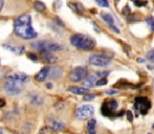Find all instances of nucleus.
Wrapping results in <instances>:
<instances>
[{
  "label": "nucleus",
  "mask_w": 154,
  "mask_h": 134,
  "mask_svg": "<svg viewBox=\"0 0 154 134\" xmlns=\"http://www.w3.org/2000/svg\"><path fill=\"white\" fill-rule=\"evenodd\" d=\"M30 81L28 77L24 73H15L7 78L4 83V90L9 96H18L23 91L24 84Z\"/></svg>",
  "instance_id": "f257e3e1"
},
{
  "label": "nucleus",
  "mask_w": 154,
  "mask_h": 134,
  "mask_svg": "<svg viewBox=\"0 0 154 134\" xmlns=\"http://www.w3.org/2000/svg\"><path fill=\"white\" fill-rule=\"evenodd\" d=\"M70 42L75 47L85 51L92 50L96 47V41L93 39L82 34H76L71 36Z\"/></svg>",
  "instance_id": "f03ea898"
},
{
  "label": "nucleus",
  "mask_w": 154,
  "mask_h": 134,
  "mask_svg": "<svg viewBox=\"0 0 154 134\" xmlns=\"http://www.w3.org/2000/svg\"><path fill=\"white\" fill-rule=\"evenodd\" d=\"M14 30L18 37L25 40H32L38 36L37 32L33 28L32 24H14Z\"/></svg>",
  "instance_id": "7ed1b4c3"
},
{
  "label": "nucleus",
  "mask_w": 154,
  "mask_h": 134,
  "mask_svg": "<svg viewBox=\"0 0 154 134\" xmlns=\"http://www.w3.org/2000/svg\"><path fill=\"white\" fill-rule=\"evenodd\" d=\"M32 46L37 50H40V53H45V51L54 53V51H61L63 49L60 44L51 42V41H38V42L33 43Z\"/></svg>",
  "instance_id": "20e7f679"
},
{
  "label": "nucleus",
  "mask_w": 154,
  "mask_h": 134,
  "mask_svg": "<svg viewBox=\"0 0 154 134\" xmlns=\"http://www.w3.org/2000/svg\"><path fill=\"white\" fill-rule=\"evenodd\" d=\"M93 113H94L93 106H91V105H83V106L79 107L77 109L76 116L80 121H85V119L90 118L93 115Z\"/></svg>",
  "instance_id": "39448f33"
},
{
  "label": "nucleus",
  "mask_w": 154,
  "mask_h": 134,
  "mask_svg": "<svg viewBox=\"0 0 154 134\" xmlns=\"http://www.w3.org/2000/svg\"><path fill=\"white\" fill-rule=\"evenodd\" d=\"M151 104H150L149 100L147 98H144V96H138V98H135V104H134V109L135 111L139 113V114H146V113L149 111Z\"/></svg>",
  "instance_id": "423d86ee"
},
{
  "label": "nucleus",
  "mask_w": 154,
  "mask_h": 134,
  "mask_svg": "<svg viewBox=\"0 0 154 134\" xmlns=\"http://www.w3.org/2000/svg\"><path fill=\"white\" fill-rule=\"evenodd\" d=\"M116 108H118V103H116L115 100L106 101L102 105L101 112H102L103 115H105V116H113V115H115Z\"/></svg>",
  "instance_id": "0eeeda50"
},
{
  "label": "nucleus",
  "mask_w": 154,
  "mask_h": 134,
  "mask_svg": "<svg viewBox=\"0 0 154 134\" xmlns=\"http://www.w3.org/2000/svg\"><path fill=\"white\" fill-rule=\"evenodd\" d=\"M88 62H89L91 65L105 67V66H108L110 64V59L108 57H105V56H102V55H92L89 57Z\"/></svg>",
  "instance_id": "6e6552de"
},
{
  "label": "nucleus",
  "mask_w": 154,
  "mask_h": 134,
  "mask_svg": "<svg viewBox=\"0 0 154 134\" xmlns=\"http://www.w3.org/2000/svg\"><path fill=\"white\" fill-rule=\"evenodd\" d=\"M86 78H87V69L84 67H77L69 73V79L73 82H80Z\"/></svg>",
  "instance_id": "1a4fd4ad"
},
{
  "label": "nucleus",
  "mask_w": 154,
  "mask_h": 134,
  "mask_svg": "<svg viewBox=\"0 0 154 134\" xmlns=\"http://www.w3.org/2000/svg\"><path fill=\"white\" fill-rule=\"evenodd\" d=\"M49 73H50V67H48V66H45V67H43L42 69H41L40 71H39L38 73H37L36 76H35V80H36L37 82H43L46 80L47 77H49Z\"/></svg>",
  "instance_id": "9d476101"
},
{
  "label": "nucleus",
  "mask_w": 154,
  "mask_h": 134,
  "mask_svg": "<svg viewBox=\"0 0 154 134\" xmlns=\"http://www.w3.org/2000/svg\"><path fill=\"white\" fill-rule=\"evenodd\" d=\"M40 58L42 59L43 62L48 64H54L58 61V57L55 55H53L51 53H48V51H45V53H40Z\"/></svg>",
  "instance_id": "9b49d317"
},
{
  "label": "nucleus",
  "mask_w": 154,
  "mask_h": 134,
  "mask_svg": "<svg viewBox=\"0 0 154 134\" xmlns=\"http://www.w3.org/2000/svg\"><path fill=\"white\" fill-rule=\"evenodd\" d=\"M68 91L78 96H85L89 92V89L86 87H78V86H70L68 87Z\"/></svg>",
  "instance_id": "f8f14e48"
},
{
  "label": "nucleus",
  "mask_w": 154,
  "mask_h": 134,
  "mask_svg": "<svg viewBox=\"0 0 154 134\" xmlns=\"http://www.w3.org/2000/svg\"><path fill=\"white\" fill-rule=\"evenodd\" d=\"M32 24V18H30V15H22L19 16L17 19H15L14 21V24Z\"/></svg>",
  "instance_id": "ddd939ff"
},
{
  "label": "nucleus",
  "mask_w": 154,
  "mask_h": 134,
  "mask_svg": "<svg viewBox=\"0 0 154 134\" xmlns=\"http://www.w3.org/2000/svg\"><path fill=\"white\" fill-rule=\"evenodd\" d=\"M94 85H96V76H89L85 79V82H84V86L86 88H92Z\"/></svg>",
  "instance_id": "4468645a"
},
{
  "label": "nucleus",
  "mask_w": 154,
  "mask_h": 134,
  "mask_svg": "<svg viewBox=\"0 0 154 134\" xmlns=\"http://www.w3.org/2000/svg\"><path fill=\"white\" fill-rule=\"evenodd\" d=\"M61 75H62V68H61V67L55 66V67H51L50 68L49 78H51V79H57V78H59Z\"/></svg>",
  "instance_id": "2eb2a0df"
},
{
  "label": "nucleus",
  "mask_w": 154,
  "mask_h": 134,
  "mask_svg": "<svg viewBox=\"0 0 154 134\" xmlns=\"http://www.w3.org/2000/svg\"><path fill=\"white\" fill-rule=\"evenodd\" d=\"M3 47L9 50H11L12 53H22L24 51V47L23 46H12V45H9V44H3Z\"/></svg>",
  "instance_id": "dca6fc26"
},
{
  "label": "nucleus",
  "mask_w": 154,
  "mask_h": 134,
  "mask_svg": "<svg viewBox=\"0 0 154 134\" xmlns=\"http://www.w3.org/2000/svg\"><path fill=\"white\" fill-rule=\"evenodd\" d=\"M49 127L51 129L54 130V131H61L65 128L64 124L60 123V121H51L50 124H49Z\"/></svg>",
  "instance_id": "f3484780"
},
{
  "label": "nucleus",
  "mask_w": 154,
  "mask_h": 134,
  "mask_svg": "<svg viewBox=\"0 0 154 134\" xmlns=\"http://www.w3.org/2000/svg\"><path fill=\"white\" fill-rule=\"evenodd\" d=\"M96 119L91 118L88 121L87 124V132L88 134H96Z\"/></svg>",
  "instance_id": "a211bd4d"
},
{
  "label": "nucleus",
  "mask_w": 154,
  "mask_h": 134,
  "mask_svg": "<svg viewBox=\"0 0 154 134\" xmlns=\"http://www.w3.org/2000/svg\"><path fill=\"white\" fill-rule=\"evenodd\" d=\"M68 7H70L79 15H82L84 13V7L80 3H68Z\"/></svg>",
  "instance_id": "6ab92c4d"
},
{
  "label": "nucleus",
  "mask_w": 154,
  "mask_h": 134,
  "mask_svg": "<svg viewBox=\"0 0 154 134\" xmlns=\"http://www.w3.org/2000/svg\"><path fill=\"white\" fill-rule=\"evenodd\" d=\"M30 103L34 105H41L43 103L42 96H40L39 94H33L30 96Z\"/></svg>",
  "instance_id": "aec40b11"
},
{
  "label": "nucleus",
  "mask_w": 154,
  "mask_h": 134,
  "mask_svg": "<svg viewBox=\"0 0 154 134\" xmlns=\"http://www.w3.org/2000/svg\"><path fill=\"white\" fill-rule=\"evenodd\" d=\"M101 16H102L103 20L107 22V23L109 24V25H112V24H114V19H113V17H112V16L110 15V14L102 13V14H101Z\"/></svg>",
  "instance_id": "412c9836"
},
{
  "label": "nucleus",
  "mask_w": 154,
  "mask_h": 134,
  "mask_svg": "<svg viewBox=\"0 0 154 134\" xmlns=\"http://www.w3.org/2000/svg\"><path fill=\"white\" fill-rule=\"evenodd\" d=\"M34 9L36 10V11L40 12V13H43V12H45V10H46V7H45L44 3L41 2V1H36V2L34 3Z\"/></svg>",
  "instance_id": "4be33fe9"
},
{
  "label": "nucleus",
  "mask_w": 154,
  "mask_h": 134,
  "mask_svg": "<svg viewBox=\"0 0 154 134\" xmlns=\"http://www.w3.org/2000/svg\"><path fill=\"white\" fill-rule=\"evenodd\" d=\"M96 2L98 3L100 7H109V3H108L107 0H96Z\"/></svg>",
  "instance_id": "5701e85b"
},
{
  "label": "nucleus",
  "mask_w": 154,
  "mask_h": 134,
  "mask_svg": "<svg viewBox=\"0 0 154 134\" xmlns=\"http://www.w3.org/2000/svg\"><path fill=\"white\" fill-rule=\"evenodd\" d=\"M147 58L151 63H154V49L147 53Z\"/></svg>",
  "instance_id": "b1692460"
},
{
  "label": "nucleus",
  "mask_w": 154,
  "mask_h": 134,
  "mask_svg": "<svg viewBox=\"0 0 154 134\" xmlns=\"http://www.w3.org/2000/svg\"><path fill=\"white\" fill-rule=\"evenodd\" d=\"M110 73V71H100V73H96V77H100L101 79H103V78H106L108 75Z\"/></svg>",
  "instance_id": "393cba45"
},
{
  "label": "nucleus",
  "mask_w": 154,
  "mask_h": 134,
  "mask_svg": "<svg viewBox=\"0 0 154 134\" xmlns=\"http://www.w3.org/2000/svg\"><path fill=\"white\" fill-rule=\"evenodd\" d=\"M107 84V79L106 78H103V79L96 81V86H104Z\"/></svg>",
  "instance_id": "a878e982"
},
{
  "label": "nucleus",
  "mask_w": 154,
  "mask_h": 134,
  "mask_svg": "<svg viewBox=\"0 0 154 134\" xmlns=\"http://www.w3.org/2000/svg\"><path fill=\"white\" fill-rule=\"evenodd\" d=\"M147 23L150 25L152 30H154V18H148L147 19Z\"/></svg>",
  "instance_id": "bb28decb"
},
{
  "label": "nucleus",
  "mask_w": 154,
  "mask_h": 134,
  "mask_svg": "<svg viewBox=\"0 0 154 134\" xmlns=\"http://www.w3.org/2000/svg\"><path fill=\"white\" fill-rule=\"evenodd\" d=\"M27 58H28V59H30V60H33V61H37V60H38V56L35 55V53H27Z\"/></svg>",
  "instance_id": "cd10ccee"
},
{
  "label": "nucleus",
  "mask_w": 154,
  "mask_h": 134,
  "mask_svg": "<svg viewBox=\"0 0 154 134\" xmlns=\"http://www.w3.org/2000/svg\"><path fill=\"white\" fill-rule=\"evenodd\" d=\"M96 98V96L94 94H85L84 96V101H91V100H93V98Z\"/></svg>",
  "instance_id": "c85d7f7f"
},
{
  "label": "nucleus",
  "mask_w": 154,
  "mask_h": 134,
  "mask_svg": "<svg viewBox=\"0 0 154 134\" xmlns=\"http://www.w3.org/2000/svg\"><path fill=\"white\" fill-rule=\"evenodd\" d=\"M106 93L108 94V96H115V94H118L120 93V91H118V90H107V91H106Z\"/></svg>",
  "instance_id": "c756f323"
},
{
  "label": "nucleus",
  "mask_w": 154,
  "mask_h": 134,
  "mask_svg": "<svg viewBox=\"0 0 154 134\" xmlns=\"http://www.w3.org/2000/svg\"><path fill=\"white\" fill-rule=\"evenodd\" d=\"M126 115H127V119H128L129 121H133V116H132V113H131V111H127Z\"/></svg>",
  "instance_id": "7c9ffc66"
},
{
  "label": "nucleus",
  "mask_w": 154,
  "mask_h": 134,
  "mask_svg": "<svg viewBox=\"0 0 154 134\" xmlns=\"http://www.w3.org/2000/svg\"><path fill=\"white\" fill-rule=\"evenodd\" d=\"M133 3L137 7H141V5H146V2H141L139 0H133Z\"/></svg>",
  "instance_id": "2f4dec72"
},
{
  "label": "nucleus",
  "mask_w": 154,
  "mask_h": 134,
  "mask_svg": "<svg viewBox=\"0 0 154 134\" xmlns=\"http://www.w3.org/2000/svg\"><path fill=\"white\" fill-rule=\"evenodd\" d=\"M130 12H131V10L129 7H125L124 10H123V14H124V15H127V14H129Z\"/></svg>",
  "instance_id": "473e14b6"
},
{
  "label": "nucleus",
  "mask_w": 154,
  "mask_h": 134,
  "mask_svg": "<svg viewBox=\"0 0 154 134\" xmlns=\"http://www.w3.org/2000/svg\"><path fill=\"white\" fill-rule=\"evenodd\" d=\"M5 101L3 100V98H0V108H2V107H4L5 106Z\"/></svg>",
  "instance_id": "72a5a7b5"
},
{
  "label": "nucleus",
  "mask_w": 154,
  "mask_h": 134,
  "mask_svg": "<svg viewBox=\"0 0 154 134\" xmlns=\"http://www.w3.org/2000/svg\"><path fill=\"white\" fill-rule=\"evenodd\" d=\"M109 26H110V27H111L112 30H113L115 33H120V30H118V27H115V26H114V24H112V25H109Z\"/></svg>",
  "instance_id": "f704fd0d"
},
{
  "label": "nucleus",
  "mask_w": 154,
  "mask_h": 134,
  "mask_svg": "<svg viewBox=\"0 0 154 134\" xmlns=\"http://www.w3.org/2000/svg\"><path fill=\"white\" fill-rule=\"evenodd\" d=\"M137 62H139V63H145V62H146V60L141 59V58H138V59H137Z\"/></svg>",
  "instance_id": "c9c22d12"
},
{
  "label": "nucleus",
  "mask_w": 154,
  "mask_h": 134,
  "mask_svg": "<svg viewBox=\"0 0 154 134\" xmlns=\"http://www.w3.org/2000/svg\"><path fill=\"white\" fill-rule=\"evenodd\" d=\"M46 88H48V89H51V88H53V85H51V83H47L46 84Z\"/></svg>",
  "instance_id": "e433bc0d"
},
{
  "label": "nucleus",
  "mask_w": 154,
  "mask_h": 134,
  "mask_svg": "<svg viewBox=\"0 0 154 134\" xmlns=\"http://www.w3.org/2000/svg\"><path fill=\"white\" fill-rule=\"evenodd\" d=\"M2 7H3V0H0V12H1Z\"/></svg>",
  "instance_id": "4c0bfd02"
},
{
  "label": "nucleus",
  "mask_w": 154,
  "mask_h": 134,
  "mask_svg": "<svg viewBox=\"0 0 154 134\" xmlns=\"http://www.w3.org/2000/svg\"><path fill=\"white\" fill-rule=\"evenodd\" d=\"M0 134H3V131H2V129L0 128Z\"/></svg>",
  "instance_id": "58836bf2"
},
{
  "label": "nucleus",
  "mask_w": 154,
  "mask_h": 134,
  "mask_svg": "<svg viewBox=\"0 0 154 134\" xmlns=\"http://www.w3.org/2000/svg\"><path fill=\"white\" fill-rule=\"evenodd\" d=\"M153 87H154V79H153Z\"/></svg>",
  "instance_id": "ea45409f"
}]
</instances>
